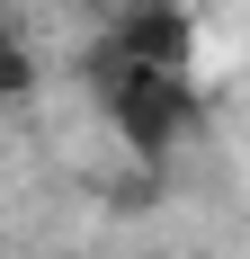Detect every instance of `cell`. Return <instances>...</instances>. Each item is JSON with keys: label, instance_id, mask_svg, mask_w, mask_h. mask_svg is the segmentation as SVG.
<instances>
[{"label": "cell", "instance_id": "3", "mask_svg": "<svg viewBox=\"0 0 250 259\" xmlns=\"http://www.w3.org/2000/svg\"><path fill=\"white\" fill-rule=\"evenodd\" d=\"M27 90H36V63H27V45H18V27H0V107H18Z\"/></svg>", "mask_w": 250, "mask_h": 259}, {"label": "cell", "instance_id": "2", "mask_svg": "<svg viewBox=\"0 0 250 259\" xmlns=\"http://www.w3.org/2000/svg\"><path fill=\"white\" fill-rule=\"evenodd\" d=\"M99 54H116V63H134V72L197 80V18H188L179 0H134V9H116V27H107Z\"/></svg>", "mask_w": 250, "mask_h": 259}, {"label": "cell", "instance_id": "1", "mask_svg": "<svg viewBox=\"0 0 250 259\" xmlns=\"http://www.w3.org/2000/svg\"><path fill=\"white\" fill-rule=\"evenodd\" d=\"M99 107H107L116 143L143 161V170H161V161L197 134V80H179V72H134V63H116V54H99Z\"/></svg>", "mask_w": 250, "mask_h": 259}]
</instances>
